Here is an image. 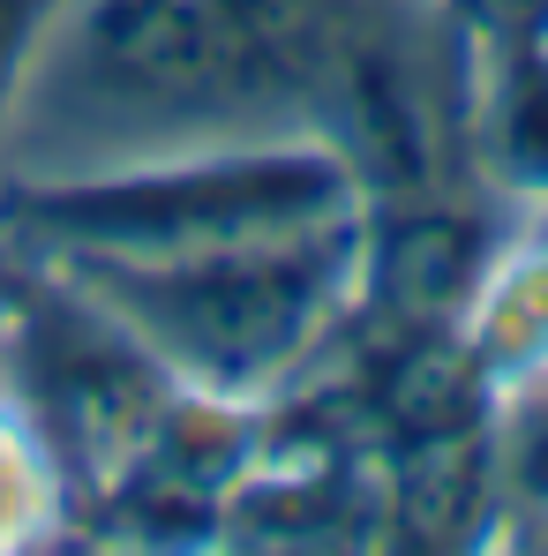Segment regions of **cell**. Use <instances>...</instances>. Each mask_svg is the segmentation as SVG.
Returning <instances> with one entry per match:
<instances>
[{"instance_id":"5b68a950","label":"cell","mask_w":548,"mask_h":556,"mask_svg":"<svg viewBox=\"0 0 548 556\" xmlns=\"http://www.w3.org/2000/svg\"><path fill=\"white\" fill-rule=\"evenodd\" d=\"M15 308V301H8ZM76 511V489L53 459L46 429L30 421V406L15 399V383L0 376V556L46 549Z\"/></svg>"},{"instance_id":"8992f818","label":"cell","mask_w":548,"mask_h":556,"mask_svg":"<svg viewBox=\"0 0 548 556\" xmlns=\"http://www.w3.org/2000/svg\"><path fill=\"white\" fill-rule=\"evenodd\" d=\"M481 444H488V481H496V519L548 527V369L488 383Z\"/></svg>"},{"instance_id":"52a82bcc","label":"cell","mask_w":548,"mask_h":556,"mask_svg":"<svg viewBox=\"0 0 548 556\" xmlns=\"http://www.w3.org/2000/svg\"><path fill=\"white\" fill-rule=\"evenodd\" d=\"M38 23H46V0H0V113H8V98H15V76H23V61H30Z\"/></svg>"},{"instance_id":"6da1fadb","label":"cell","mask_w":548,"mask_h":556,"mask_svg":"<svg viewBox=\"0 0 548 556\" xmlns=\"http://www.w3.org/2000/svg\"><path fill=\"white\" fill-rule=\"evenodd\" d=\"M444 0H46L0 113V188L181 151L331 143L346 84Z\"/></svg>"},{"instance_id":"277c9868","label":"cell","mask_w":548,"mask_h":556,"mask_svg":"<svg viewBox=\"0 0 548 556\" xmlns=\"http://www.w3.org/2000/svg\"><path fill=\"white\" fill-rule=\"evenodd\" d=\"M466 166L496 211H541L548 203V30L473 38Z\"/></svg>"},{"instance_id":"3957f363","label":"cell","mask_w":548,"mask_h":556,"mask_svg":"<svg viewBox=\"0 0 548 556\" xmlns=\"http://www.w3.org/2000/svg\"><path fill=\"white\" fill-rule=\"evenodd\" d=\"M331 211H368L331 143H241V151H181L151 166H113L84 181L0 188V249L151 256V249H195L226 233L331 218Z\"/></svg>"},{"instance_id":"7a4b0ae2","label":"cell","mask_w":548,"mask_h":556,"mask_svg":"<svg viewBox=\"0 0 548 556\" xmlns=\"http://www.w3.org/2000/svg\"><path fill=\"white\" fill-rule=\"evenodd\" d=\"M76 293L174 391L264 414L368 308V211L226 233L151 256H15Z\"/></svg>"}]
</instances>
